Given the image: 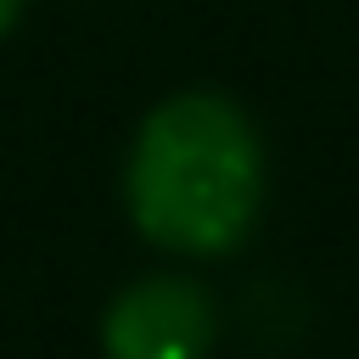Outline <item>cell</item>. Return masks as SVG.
Masks as SVG:
<instances>
[{"instance_id":"cell-2","label":"cell","mask_w":359,"mask_h":359,"mask_svg":"<svg viewBox=\"0 0 359 359\" xmlns=\"http://www.w3.org/2000/svg\"><path fill=\"white\" fill-rule=\"evenodd\" d=\"M219 337L213 297L196 280L180 275H151L118 292L101 325L107 359H208Z\"/></svg>"},{"instance_id":"cell-3","label":"cell","mask_w":359,"mask_h":359,"mask_svg":"<svg viewBox=\"0 0 359 359\" xmlns=\"http://www.w3.org/2000/svg\"><path fill=\"white\" fill-rule=\"evenodd\" d=\"M17 11H22V0H0V34L17 22Z\"/></svg>"},{"instance_id":"cell-1","label":"cell","mask_w":359,"mask_h":359,"mask_svg":"<svg viewBox=\"0 0 359 359\" xmlns=\"http://www.w3.org/2000/svg\"><path fill=\"white\" fill-rule=\"evenodd\" d=\"M129 213L140 236L168 252H230L264 196L258 135L224 95H174L163 101L129 151Z\"/></svg>"}]
</instances>
